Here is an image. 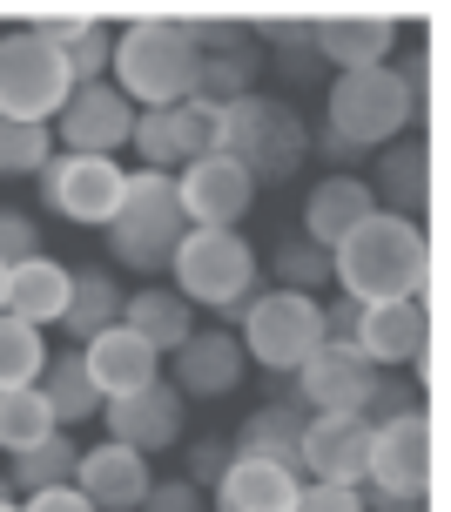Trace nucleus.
Listing matches in <instances>:
<instances>
[{"mask_svg":"<svg viewBox=\"0 0 451 512\" xmlns=\"http://www.w3.org/2000/svg\"><path fill=\"white\" fill-rule=\"evenodd\" d=\"M371 209H377V196H371L364 176H324L310 196H303V236H310L317 250H337Z\"/></svg>","mask_w":451,"mask_h":512,"instance_id":"nucleus-22","label":"nucleus"},{"mask_svg":"<svg viewBox=\"0 0 451 512\" xmlns=\"http://www.w3.org/2000/svg\"><path fill=\"white\" fill-rule=\"evenodd\" d=\"M48 155H54V128H41V122H0V182L41 176Z\"/></svg>","mask_w":451,"mask_h":512,"instance_id":"nucleus-34","label":"nucleus"},{"mask_svg":"<svg viewBox=\"0 0 451 512\" xmlns=\"http://www.w3.org/2000/svg\"><path fill=\"white\" fill-rule=\"evenodd\" d=\"M276 290H297V297H317V283H330V250H317L310 236H283L270 256Z\"/></svg>","mask_w":451,"mask_h":512,"instance_id":"nucleus-35","label":"nucleus"},{"mask_svg":"<svg viewBox=\"0 0 451 512\" xmlns=\"http://www.w3.org/2000/svg\"><path fill=\"white\" fill-rule=\"evenodd\" d=\"M75 465H81V445H75L68 432H54V438H41L34 452H21V459H14L7 486H14V492H48V486H68V479H75Z\"/></svg>","mask_w":451,"mask_h":512,"instance_id":"nucleus-32","label":"nucleus"},{"mask_svg":"<svg viewBox=\"0 0 451 512\" xmlns=\"http://www.w3.org/2000/svg\"><path fill=\"white\" fill-rule=\"evenodd\" d=\"M48 128L61 135L68 155H115V149H128V135H135V108H128V95L115 81H81Z\"/></svg>","mask_w":451,"mask_h":512,"instance_id":"nucleus-14","label":"nucleus"},{"mask_svg":"<svg viewBox=\"0 0 451 512\" xmlns=\"http://www.w3.org/2000/svg\"><path fill=\"white\" fill-rule=\"evenodd\" d=\"M48 371V337L0 310V391H34Z\"/></svg>","mask_w":451,"mask_h":512,"instance_id":"nucleus-30","label":"nucleus"},{"mask_svg":"<svg viewBox=\"0 0 451 512\" xmlns=\"http://www.w3.org/2000/svg\"><path fill=\"white\" fill-rule=\"evenodd\" d=\"M34 391L48 405L54 432H68L81 418H101V398H95V384H88V371H81V351H48V371H41Z\"/></svg>","mask_w":451,"mask_h":512,"instance_id":"nucleus-28","label":"nucleus"},{"mask_svg":"<svg viewBox=\"0 0 451 512\" xmlns=\"http://www.w3.org/2000/svg\"><path fill=\"white\" fill-rule=\"evenodd\" d=\"M75 486H81V499H88L95 512H135L142 499H149L155 472H149V459L128 452V445H95V452H81Z\"/></svg>","mask_w":451,"mask_h":512,"instance_id":"nucleus-18","label":"nucleus"},{"mask_svg":"<svg viewBox=\"0 0 451 512\" xmlns=\"http://www.w3.org/2000/svg\"><path fill=\"white\" fill-rule=\"evenodd\" d=\"M81 371H88V384H95L101 405H115V398L149 391V384L162 378V358H155V351L128 331V324H108L101 337H88V344H81Z\"/></svg>","mask_w":451,"mask_h":512,"instance_id":"nucleus-17","label":"nucleus"},{"mask_svg":"<svg viewBox=\"0 0 451 512\" xmlns=\"http://www.w3.org/2000/svg\"><path fill=\"white\" fill-rule=\"evenodd\" d=\"M290 384H297V405L310 411V418H364L371 384H377V364L364 358L357 344H324Z\"/></svg>","mask_w":451,"mask_h":512,"instance_id":"nucleus-12","label":"nucleus"},{"mask_svg":"<svg viewBox=\"0 0 451 512\" xmlns=\"http://www.w3.org/2000/svg\"><path fill=\"white\" fill-rule=\"evenodd\" d=\"M303 472H283V465H263V459H229V472L216 479V512H297L303 499Z\"/></svg>","mask_w":451,"mask_h":512,"instance_id":"nucleus-21","label":"nucleus"},{"mask_svg":"<svg viewBox=\"0 0 451 512\" xmlns=\"http://www.w3.org/2000/svg\"><path fill=\"white\" fill-rule=\"evenodd\" d=\"M0 512H21V506H0Z\"/></svg>","mask_w":451,"mask_h":512,"instance_id":"nucleus-49","label":"nucleus"},{"mask_svg":"<svg viewBox=\"0 0 451 512\" xmlns=\"http://www.w3.org/2000/svg\"><path fill=\"white\" fill-rule=\"evenodd\" d=\"M276 75L303 88V81H317V75H324V61H317V48H290L283 61H276Z\"/></svg>","mask_w":451,"mask_h":512,"instance_id":"nucleus-44","label":"nucleus"},{"mask_svg":"<svg viewBox=\"0 0 451 512\" xmlns=\"http://www.w3.org/2000/svg\"><path fill=\"white\" fill-rule=\"evenodd\" d=\"M68 95H75V81L54 61V48L41 41V27L0 34V122H41L48 128Z\"/></svg>","mask_w":451,"mask_h":512,"instance_id":"nucleus-8","label":"nucleus"},{"mask_svg":"<svg viewBox=\"0 0 451 512\" xmlns=\"http://www.w3.org/2000/svg\"><path fill=\"white\" fill-rule=\"evenodd\" d=\"M431 465H438V452H431V418H425V405L404 411V418L371 425V472H364V486L404 492V499H425V492H431Z\"/></svg>","mask_w":451,"mask_h":512,"instance_id":"nucleus-11","label":"nucleus"},{"mask_svg":"<svg viewBox=\"0 0 451 512\" xmlns=\"http://www.w3.org/2000/svg\"><path fill=\"white\" fill-rule=\"evenodd\" d=\"M398 48V21H371V14H344V21H317V61L351 75V68H384V54Z\"/></svg>","mask_w":451,"mask_h":512,"instance_id":"nucleus-25","label":"nucleus"},{"mask_svg":"<svg viewBox=\"0 0 451 512\" xmlns=\"http://www.w3.org/2000/svg\"><path fill=\"white\" fill-rule=\"evenodd\" d=\"M182 236H189V223H182L176 182L155 176V169L128 176L122 203L108 216V256H115L122 270H135V277H155V270H169V256H176Z\"/></svg>","mask_w":451,"mask_h":512,"instance_id":"nucleus-6","label":"nucleus"},{"mask_svg":"<svg viewBox=\"0 0 451 512\" xmlns=\"http://www.w3.org/2000/svg\"><path fill=\"white\" fill-rule=\"evenodd\" d=\"M418 122V75L398 68H351V75H330L324 95V128L351 149H391L404 142Z\"/></svg>","mask_w":451,"mask_h":512,"instance_id":"nucleus-3","label":"nucleus"},{"mask_svg":"<svg viewBox=\"0 0 451 512\" xmlns=\"http://www.w3.org/2000/svg\"><path fill=\"white\" fill-rule=\"evenodd\" d=\"M169 182H176V203H182V223H189V230H236L256 209V196H263L229 155L182 162V176H169Z\"/></svg>","mask_w":451,"mask_h":512,"instance_id":"nucleus-10","label":"nucleus"},{"mask_svg":"<svg viewBox=\"0 0 451 512\" xmlns=\"http://www.w3.org/2000/svg\"><path fill=\"white\" fill-rule=\"evenodd\" d=\"M317 149H324V162H337V176H351V162H364V149H351V142H337V135H317Z\"/></svg>","mask_w":451,"mask_h":512,"instance_id":"nucleus-46","label":"nucleus"},{"mask_svg":"<svg viewBox=\"0 0 451 512\" xmlns=\"http://www.w3.org/2000/svg\"><path fill=\"white\" fill-rule=\"evenodd\" d=\"M404 411H418V384H411V371H377L371 405H364V425H384V418H404Z\"/></svg>","mask_w":451,"mask_h":512,"instance_id":"nucleus-38","label":"nucleus"},{"mask_svg":"<svg viewBox=\"0 0 451 512\" xmlns=\"http://www.w3.org/2000/svg\"><path fill=\"white\" fill-rule=\"evenodd\" d=\"M122 324L142 344H149L155 358H176L182 344L196 337V310L182 304L176 290H162V283H149V290H135V297H122Z\"/></svg>","mask_w":451,"mask_h":512,"instance_id":"nucleus-26","label":"nucleus"},{"mask_svg":"<svg viewBox=\"0 0 451 512\" xmlns=\"http://www.w3.org/2000/svg\"><path fill=\"white\" fill-rule=\"evenodd\" d=\"M27 256H41V223H34L27 209L0 203V270H14Z\"/></svg>","mask_w":451,"mask_h":512,"instance_id":"nucleus-39","label":"nucleus"},{"mask_svg":"<svg viewBox=\"0 0 451 512\" xmlns=\"http://www.w3.org/2000/svg\"><path fill=\"white\" fill-rule=\"evenodd\" d=\"M169 277H176V297L189 310H223L229 324H243V310L256 304V283H263V263L236 230H189L169 256Z\"/></svg>","mask_w":451,"mask_h":512,"instance_id":"nucleus-5","label":"nucleus"},{"mask_svg":"<svg viewBox=\"0 0 451 512\" xmlns=\"http://www.w3.org/2000/svg\"><path fill=\"white\" fill-rule=\"evenodd\" d=\"M357 351L377 371H411L431 351V317L425 297H398V304H357Z\"/></svg>","mask_w":451,"mask_h":512,"instance_id":"nucleus-15","label":"nucleus"},{"mask_svg":"<svg viewBox=\"0 0 451 512\" xmlns=\"http://www.w3.org/2000/svg\"><path fill=\"white\" fill-rule=\"evenodd\" d=\"M108 75L128 95V108H176L196 95L202 54L189 41V21H135L115 34Z\"/></svg>","mask_w":451,"mask_h":512,"instance_id":"nucleus-2","label":"nucleus"},{"mask_svg":"<svg viewBox=\"0 0 451 512\" xmlns=\"http://www.w3.org/2000/svg\"><path fill=\"white\" fill-rule=\"evenodd\" d=\"M108 324H122V283L115 270H101V263H81L75 283H68V310H61V331L75 337V351L88 337H101Z\"/></svg>","mask_w":451,"mask_h":512,"instance_id":"nucleus-27","label":"nucleus"},{"mask_svg":"<svg viewBox=\"0 0 451 512\" xmlns=\"http://www.w3.org/2000/svg\"><path fill=\"white\" fill-rule=\"evenodd\" d=\"M243 358L276 371V378H297L303 364L324 351V304L297 297V290H256V304L243 310Z\"/></svg>","mask_w":451,"mask_h":512,"instance_id":"nucleus-7","label":"nucleus"},{"mask_svg":"<svg viewBox=\"0 0 451 512\" xmlns=\"http://www.w3.org/2000/svg\"><path fill=\"white\" fill-rule=\"evenodd\" d=\"M243 176L256 182V189H270V182H297L303 155H310V128H303V115L283 95H243V102L223 108V149Z\"/></svg>","mask_w":451,"mask_h":512,"instance_id":"nucleus-4","label":"nucleus"},{"mask_svg":"<svg viewBox=\"0 0 451 512\" xmlns=\"http://www.w3.org/2000/svg\"><path fill=\"white\" fill-rule=\"evenodd\" d=\"M256 75H263V48H243V54H202V75H196V95L202 102H243V95H256Z\"/></svg>","mask_w":451,"mask_h":512,"instance_id":"nucleus-31","label":"nucleus"},{"mask_svg":"<svg viewBox=\"0 0 451 512\" xmlns=\"http://www.w3.org/2000/svg\"><path fill=\"white\" fill-rule=\"evenodd\" d=\"M371 196L384 216H404V223H425V203H431V155L418 135H404L391 149H377V176H371Z\"/></svg>","mask_w":451,"mask_h":512,"instance_id":"nucleus-19","label":"nucleus"},{"mask_svg":"<svg viewBox=\"0 0 451 512\" xmlns=\"http://www.w3.org/2000/svg\"><path fill=\"white\" fill-rule=\"evenodd\" d=\"M68 283H75V270H68L61 256H48V250L27 256V263H14V270H7V317H21V324H34V331L61 324Z\"/></svg>","mask_w":451,"mask_h":512,"instance_id":"nucleus-23","label":"nucleus"},{"mask_svg":"<svg viewBox=\"0 0 451 512\" xmlns=\"http://www.w3.org/2000/svg\"><path fill=\"white\" fill-rule=\"evenodd\" d=\"M297 465L310 486H364V472H371V425L364 418H310Z\"/></svg>","mask_w":451,"mask_h":512,"instance_id":"nucleus-16","label":"nucleus"},{"mask_svg":"<svg viewBox=\"0 0 451 512\" xmlns=\"http://www.w3.org/2000/svg\"><path fill=\"white\" fill-rule=\"evenodd\" d=\"M41 41L54 48V61L68 68V81H108V54H115V27L101 21H48Z\"/></svg>","mask_w":451,"mask_h":512,"instance_id":"nucleus-29","label":"nucleus"},{"mask_svg":"<svg viewBox=\"0 0 451 512\" xmlns=\"http://www.w3.org/2000/svg\"><path fill=\"white\" fill-rule=\"evenodd\" d=\"M169 122H176V155H182V162H202V155L223 149V108H216V102L189 95V102L169 108Z\"/></svg>","mask_w":451,"mask_h":512,"instance_id":"nucleus-36","label":"nucleus"},{"mask_svg":"<svg viewBox=\"0 0 451 512\" xmlns=\"http://www.w3.org/2000/svg\"><path fill=\"white\" fill-rule=\"evenodd\" d=\"M0 506H14V486H7V472H0Z\"/></svg>","mask_w":451,"mask_h":512,"instance_id":"nucleus-47","label":"nucleus"},{"mask_svg":"<svg viewBox=\"0 0 451 512\" xmlns=\"http://www.w3.org/2000/svg\"><path fill=\"white\" fill-rule=\"evenodd\" d=\"M364 492V512H425V499H404V492H377V486H357Z\"/></svg>","mask_w":451,"mask_h":512,"instance_id":"nucleus-45","label":"nucleus"},{"mask_svg":"<svg viewBox=\"0 0 451 512\" xmlns=\"http://www.w3.org/2000/svg\"><path fill=\"white\" fill-rule=\"evenodd\" d=\"M101 425H108V445H128V452H176L182 445V425H189V398H182L169 378H155L149 391H135V398H115V405H101Z\"/></svg>","mask_w":451,"mask_h":512,"instance_id":"nucleus-13","label":"nucleus"},{"mask_svg":"<svg viewBox=\"0 0 451 512\" xmlns=\"http://www.w3.org/2000/svg\"><path fill=\"white\" fill-rule=\"evenodd\" d=\"M0 310H7V270H0Z\"/></svg>","mask_w":451,"mask_h":512,"instance_id":"nucleus-48","label":"nucleus"},{"mask_svg":"<svg viewBox=\"0 0 451 512\" xmlns=\"http://www.w3.org/2000/svg\"><path fill=\"white\" fill-rule=\"evenodd\" d=\"M41 203L61 216V223H81V230H108V216L122 203L128 189V169L115 155H48V169H41Z\"/></svg>","mask_w":451,"mask_h":512,"instance_id":"nucleus-9","label":"nucleus"},{"mask_svg":"<svg viewBox=\"0 0 451 512\" xmlns=\"http://www.w3.org/2000/svg\"><path fill=\"white\" fill-rule=\"evenodd\" d=\"M21 512H95L88 499H81V486L68 479V486H48V492H27Z\"/></svg>","mask_w":451,"mask_h":512,"instance_id":"nucleus-43","label":"nucleus"},{"mask_svg":"<svg viewBox=\"0 0 451 512\" xmlns=\"http://www.w3.org/2000/svg\"><path fill=\"white\" fill-rule=\"evenodd\" d=\"M297 512H364V492L357 486H303Z\"/></svg>","mask_w":451,"mask_h":512,"instance_id":"nucleus-42","label":"nucleus"},{"mask_svg":"<svg viewBox=\"0 0 451 512\" xmlns=\"http://www.w3.org/2000/svg\"><path fill=\"white\" fill-rule=\"evenodd\" d=\"M135 155H142V169H155V176H169V169H182L176 155V122H169V108H135Z\"/></svg>","mask_w":451,"mask_h":512,"instance_id":"nucleus-37","label":"nucleus"},{"mask_svg":"<svg viewBox=\"0 0 451 512\" xmlns=\"http://www.w3.org/2000/svg\"><path fill=\"white\" fill-rule=\"evenodd\" d=\"M41 438H54V418L41 405V391H0V452L21 459Z\"/></svg>","mask_w":451,"mask_h":512,"instance_id":"nucleus-33","label":"nucleus"},{"mask_svg":"<svg viewBox=\"0 0 451 512\" xmlns=\"http://www.w3.org/2000/svg\"><path fill=\"white\" fill-rule=\"evenodd\" d=\"M303 425H310V411L303 405H256L236 438H229V452L236 459H263V465H283V472H303L297 452H303Z\"/></svg>","mask_w":451,"mask_h":512,"instance_id":"nucleus-24","label":"nucleus"},{"mask_svg":"<svg viewBox=\"0 0 451 512\" xmlns=\"http://www.w3.org/2000/svg\"><path fill=\"white\" fill-rule=\"evenodd\" d=\"M229 459H236V452H229V438H196V445H189V486L216 492V479L229 472Z\"/></svg>","mask_w":451,"mask_h":512,"instance_id":"nucleus-40","label":"nucleus"},{"mask_svg":"<svg viewBox=\"0 0 451 512\" xmlns=\"http://www.w3.org/2000/svg\"><path fill=\"white\" fill-rule=\"evenodd\" d=\"M135 512H202V492L189 486V479H155L149 499H142Z\"/></svg>","mask_w":451,"mask_h":512,"instance_id":"nucleus-41","label":"nucleus"},{"mask_svg":"<svg viewBox=\"0 0 451 512\" xmlns=\"http://www.w3.org/2000/svg\"><path fill=\"white\" fill-rule=\"evenodd\" d=\"M243 344H236V331H196L189 344L176 351V391L182 398H229L236 384H243Z\"/></svg>","mask_w":451,"mask_h":512,"instance_id":"nucleus-20","label":"nucleus"},{"mask_svg":"<svg viewBox=\"0 0 451 512\" xmlns=\"http://www.w3.org/2000/svg\"><path fill=\"white\" fill-rule=\"evenodd\" d=\"M330 283L351 304H398V297H425L431 283V243L425 223H404L371 209L337 250H330Z\"/></svg>","mask_w":451,"mask_h":512,"instance_id":"nucleus-1","label":"nucleus"}]
</instances>
